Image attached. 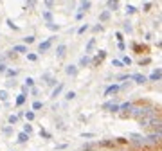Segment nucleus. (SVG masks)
<instances>
[{
  "label": "nucleus",
  "instance_id": "c85d7f7f",
  "mask_svg": "<svg viewBox=\"0 0 162 151\" xmlns=\"http://www.w3.org/2000/svg\"><path fill=\"white\" fill-rule=\"evenodd\" d=\"M74 97H76L74 92H69V93H67V99H74Z\"/></svg>",
  "mask_w": 162,
  "mask_h": 151
},
{
  "label": "nucleus",
  "instance_id": "4468645a",
  "mask_svg": "<svg viewBox=\"0 0 162 151\" xmlns=\"http://www.w3.org/2000/svg\"><path fill=\"white\" fill-rule=\"evenodd\" d=\"M90 7V2H81V11H87Z\"/></svg>",
  "mask_w": 162,
  "mask_h": 151
},
{
  "label": "nucleus",
  "instance_id": "b1692460",
  "mask_svg": "<svg viewBox=\"0 0 162 151\" xmlns=\"http://www.w3.org/2000/svg\"><path fill=\"white\" fill-rule=\"evenodd\" d=\"M6 74L11 76V78H14V76H16V70H6Z\"/></svg>",
  "mask_w": 162,
  "mask_h": 151
},
{
  "label": "nucleus",
  "instance_id": "6ab92c4d",
  "mask_svg": "<svg viewBox=\"0 0 162 151\" xmlns=\"http://www.w3.org/2000/svg\"><path fill=\"white\" fill-rule=\"evenodd\" d=\"M16 121H18L16 115H11V117H9V124H16Z\"/></svg>",
  "mask_w": 162,
  "mask_h": 151
},
{
  "label": "nucleus",
  "instance_id": "473e14b6",
  "mask_svg": "<svg viewBox=\"0 0 162 151\" xmlns=\"http://www.w3.org/2000/svg\"><path fill=\"white\" fill-rule=\"evenodd\" d=\"M126 11H128V13H133V11H135V7H133V6H128V7H126Z\"/></svg>",
  "mask_w": 162,
  "mask_h": 151
},
{
  "label": "nucleus",
  "instance_id": "1a4fd4ad",
  "mask_svg": "<svg viewBox=\"0 0 162 151\" xmlns=\"http://www.w3.org/2000/svg\"><path fill=\"white\" fill-rule=\"evenodd\" d=\"M65 50H67V47H65V45H59V47L56 49V52H58V56H59V58H61V56L65 54Z\"/></svg>",
  "mask_w": 162,
  "mask_h": 151
},
{
  "label": "nucleus",
  "instance_id": "7ed1b4c3",
  "mask_svg": "<svg viewBox=\"0 0 162 151\" xmlns=\"http://www.w3.org/2000/svg\"><path fill=\"white\" fill-rule=\"evenodd\" d=\"M103 108L108 110V111H117V110H119V104H115V103H105Z\"/></svg>",
  "mask_w": 162,
  "mask_h": 151
},
{
  "label": "nucleus",
  "instance_id": "a878e982",
  "mask_svg": "<svg viewBox=\"0 0 162 151\" xmlns=\"http://www.w3.org/2000/svg\"><path fill=\"white\" fill-rule=\"evenodd\" d=\"M24 133H27V135L31 133V126H29V124H25V128H24Z\"/></svg>",
  "mask_w": 162,
  "mask_h": 151
},
{
  "label": "nucleus",
  "instance_id": "412c9836",
  "mask_svg": "<svg viewBox=\"0 0 162 151\" xmlns=\"http://www.w3.org/2000/svg\"><path fill=\"white\" fill-rule=\"evenodd\" d=\"M0 99H2V101H6V99H7V92H4V90L0 92Z\"/></svg>",
  "mask_w": 162,
  "mask_h": 151
},
{
  "label": "nucleus",
  "instance_id": "0eeeda50",
  "mask_svg": "<svg viewBox=\"0 0 162 151\" xmlns=\"http://www.w3.org/2000/svg\"><path fill=\"white\" fill-rule=\"evenodd\" d=\"M13 50H14V52H27V47H25V45H14Z\"/></svg>",
  "mask_w": 162,
  "mask_h": 151
},
{
  "label": "nucleus",
  "instance_id": "393cba45",
  "mask_svg": "<svg viewBox=\"0 0 162 151\" xmlns=\"http://www.w3.org/2000/svg\"><path fill=\"white\" fill-rule=\"evenodd\" d=\"M87 29H88V25H83V27H79V31H77V32H79V34H83Z\"/></svg>",
  "mask_w": 162,
  "mask_h": 151
},
{
  "label": "nucleus",
  "instance_id": "20e7f679",
  "mask_svg": "<svg viewBox=\"0 0 162 151\" xmlns=\"http://www.w3.org/2000/svg\"><path fill=\"white\" fill-rule=\"evenodd\" d=\"M119 92V85H112L105 90V96H112V93H117Z\"/></svg>",
  "mask_w": 162,
  "mask_h": 151
},
{
  "label": "nucleus",
  "instance_id": "cd10ccee",
  "mask_svg": "<svg viewBox=\"0 0 162 151\" xmlns=\"http://www.w3.org/2000/svg\"><path fill=\"white\" fill-rule=\"evenodd\" d=\"M33 83H34V79H31V78H27V83H25V86H33Z\"/></svg>",
  "mask_w": 162,
  "mask_h": 151
},
{
  "label": "nucleus",
  "instance_id": "7c9ffc66",
  "mask_svg": "<svg viewBox=\"0 0 162 151\" xmlns=\"http://www.w3.org/2000/svg\"><path fill=\"white\" fill-rule=\"evenodd\" d=\"M108 7H112V9H115V7H117V2H108Z\"/></svg>",
  "mask_w": 162,
  "mask_h": 151
},
{
  "label": "nucleus",
  "instance_id": "4be33fe9",
  "mask_svg": "<svg viewBox=\"0 0 162 151\" xmlns=\"http://www.w3.org/2000/svg\"><path fill=\"white\" fill-rule=\"evenodd\" d=\"M24 42H25V43H33V42H34V36H27Z\"/></svg>",
  "mask_w": 162,
  "mask_h": 151
},
{
  "label": "nucleus",
  "instance_id": "dca6fc26",
  "mask_svg": "<svg viewBox=\"0 0 162 151\" xmlns=\"http://www.w3.org/2000/svg\"><path fill=\"white\" fill-rule=\"evenodd\" d=\"M43 18H45L49 24H52V16H51V13H43Z\"/></svg>",
  "mask_w": 162,
  "mask_h": 151
},
{
  "label": "nucleus",
  "instance_id": "9d476101",
  "mask_svg": "<svg viewBox=\"0 0 162 151\" xmlns=\"http://www.w3.org/2000/svg\"><path fill=\"white\" fill-rule=\"evenodd\" d=\"M61 90H63V85H58V86L54 88V92H52V97H56V96H58V93L61 92Z\"/></svg>",
  "mask_w": 162,
  "mask_h": 151
},
{
  "label": "nucleus",
  "instance_id": "f257e3e1",
  "mask_svg": "<svg viewBox=\"0 0 162 151\" xmlns=\"http://www.w3.org/2000/svg\"><path fill=\"white\" fill-rule=\"evenodd\" d=\"M51 45H52V38H49V40H47V42H43V43H40V52L49 50V49H51Z\"/></svg>",
  "mask_w": 162,
  "mask_h": 151
},
{
  "label": "nucleus",
  "instance_id": "ddd939ff",
  "mask_svg": "<svg viewBox=\"0 0 162 151\" xmlns=\"http://www.w3.org/2000/svg\"><path fill=\"white\" fill-rule=\"evenodd\" d=\"M90 63V58L88 56H83V58H81V65H88Z\"/></svg>",
  "mask_w": 162,
  "mask_h": 151
},
{
  "label": "nucleus",
  "instance_id": "a211bd4d",
  "mask_svg": "<svg viewBox=\"0 0 162 151\" xmlns=\"http://www.w3.org/2000/svg\"><path fill=\"white\" fill-rule=\"evenodd\" d=\"M94 45H95V40H90V43H88V47H87V52H90V50L94 49Z\"/></svg>",
  "mask_w": 162,
  "mask_h": 151
},
{
  "label": "nucleus",
  "instance_id": "f03ea898",
  "mask_svg": "<svg viewBox=\"0 0 162 151\" xmlns=\"http://www.w3.org/2000/svg\"><path fill=\"white\" fill-rule=\"evenodd\" d=\"M132 79H135V83H139V85H142V83H146V78L142 74H133V76H130Z\"/></svg>",
  "mask_w": 162,
  "mask_h": 151
},
{
  "label": "nucleus",
  "instance_id": "f704fd0d",
  "mask_svg": "<svg viewBox=\"0 0 162 151\" xmlns=\"http://www.w3.org/2000/svg\"><path fill=\"white\" fill-rule=\"evenodd\" d=\"M6 70H7L6 65H4V63H0V72H6Z\"/></svg>",
  "mask_w": 162,
  "mask_h": 151
},
{
  "label": "nucleus",
  "instance_id": "9b49d317",
  "mask_svg": "<svg viewBox=\"0 0 162 151\" xmlns=\"http://www.w3.org/2000/svg\"><path fill=\"white\" fill-rule=\"evenodd\" d=\"M119 110H132V104H130V103H124V104L119 106Z\"/></svg>",
  "mask_w": 162,
  "mask_h": 151
},
{
  "label": "nucleus",
  "instance_id": "6e6552de",
  "mask_svg": "<svg viewBox=\"0 0 162 151\" xmlns=\"http://www.w3.org/2000/svg\"><path fill=\"white\" fill-rule=\"evenodd\" d=\"M24 103H25V93H20L18 99H16V106H22Z\"/></svg>",
  "mask_w": 162,
  "mask_h": 151
},
{
  "label": "nucleus",
  "instance_id": "2f4dec72",
  "mask_svg": "<svg viewBox=\"0 0 162 151\" xmlns=\"http://www.w3.org/2000/svg\"><path fill=\"white\" fill-rule=\"evenodd\" d=\"M49 29H52V31H58L59 27H58V25H54V24H49Z\"/></svg>",
  "mask_w": 162,
  "mask_h": 151
},
{
  "label": "nucleus",
  "instance_id": "aec40b11",
  "mask_svg": "<svg viewBox=\"0 0 162 151\" xmlns=\"http://www.w3.org/2000/svg\"><path fill=\"white\" fill-rule=\"evenodd\" d=\"M27 60H31V61H36V60H38V56H36V54H27Z\"/></svg>",
  "mask_w": 162,
  "mask_h": 151
},
{
  "label": "nucleus",
  "instance_id": "f8f14e48",
  "mask_svg": "<svg viewBox=\"0 0 162 151\" xmlns=\"http://www.w3.org/2000/svg\"><path fill=\"white\" fill-rule=\"evenodd\" d=\"M108 18H110V11H105L103 14H101V20H103V22H105V20H108Z\"/></svg>",
  "mask_w": 162,
  "mask_h": 151
},
{
  "label": "nucleus",
  "instance_id": "2eb2a0df",
  "mask_svg": "<svg viewBox=\"0 0 162 151\" xmlns=\"http://www.w3.org/2000/svg\"><path fill=\"white\" fill-rule=\"evenodd\" d=\"M25 140H27V135L25 133H20L18 135V142H25Z\"/></svg>",
  "mask_w": 162,
  "mask_h": 151
},
{
  "label": "nucleus",
  "instance_id": "39448f33",
  "mask_svg": "<svg viewBox=\"0 0 162 151\" xmlns=\"http://www.w3.org/2000/svg\"><path fill=\"white\" fill-rule=\"evenodd\" d=\"M150 79H151V81H158V79H160V68L153 70V74L150 76Z\"/></svg>",
  "mask_w": 162,
  "mask_h": 151
},
{
  "label": "nucleus",
  "instance_id": "c756f323",
  "mask_svg": "<svg viewBox=\"0 0 162 151\" xmlns=\"http://www.w3.org/2000/svg\"><path fill=\"white\" fill-rule=\"evenodd\" d=\"M121 63H126V65H130V63H132V60H130V58H128V56H126V58H124L123 61H121Z\"/></svg>",
  "mask_w": 162,
  "mask_h": 151
},
{
  "label": "nucleus",
  "instance_id": "423d86ee",
  "mask_svg": "<svg viewBox=\"0 0 162 151\" xmlns=\"http://www.w3.org/2000/svg\"><path fill=\"white\" fill-rule=\"evenodd\" d=\"M65 72H67L69 76H76V72H77V68H76L74 65H69V67L65 68Z\"/></svg>",
  "mask_w": 162,
  "mask_h": 151
},
{
  "label": "nucleus",
  "instance_id": "f3484780",
  "mask_svg": "<svg viewBox=\"0 0 162 151\" xmlns=\"http://www.w3.org/2000/svg\"><path fill=\"white\" fill-rule=\"evenodd\" d=\"M43 104L42 103H40V101H36V103H33V110H40V108H42Z\"/></svg>",
  "mask_w": 162,
  "mask_h": 151
},
{
  "label": "nucleus",
  "instance_id": "bb28decb",
  "mask_svg": "<svg viewBox=\"0 0 162 151\" xmlns=\"http://www.w3.org/2000/svg\"><path fill=\"white\" fill-rule=\"evenodd\" d=\"M124 31H126V32H132V25H130V24H124Z\"/></svg>",
  "mask_w": 162,
  "mask_h": 151
},
{
  "label": "nucleus",
  "instance_id": "72a5a7b5",
  "mask_svg": "<svg viewBox=\"0 0 162 151\" xmlns=\"http://www.w3.org/2000/svg\"><path fill=\"white\" fill-rule=\"evenodd\" d=\"M40 133H42V135H43V137H47V139H49V137H51V135H49V133H47V131H45V129H42V131H40Z\"/></svg>",
  "mask_w": 162,
  "mask_h": 151
},
{
  "label": "nucleus",
  "instance_id": "5701e85b",
  "mask_svg": "<svg viewBox=\"0 0 162 151\" xmlns=\"http://www.w3.org/2000/svg\"><path fill=\"white\" fill-rule=\"evenodd\" d=\"M25 117H27V121H33V119H34V113H33V111H27Z\"/></svg>",
  "mask_w": 162,
  "mask_h": 151
}]
</instances>
